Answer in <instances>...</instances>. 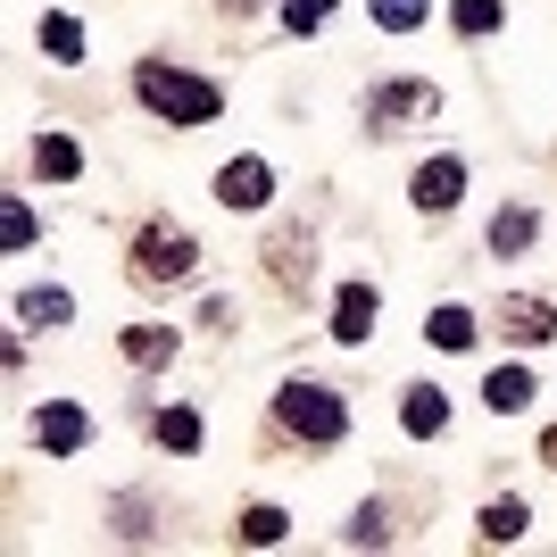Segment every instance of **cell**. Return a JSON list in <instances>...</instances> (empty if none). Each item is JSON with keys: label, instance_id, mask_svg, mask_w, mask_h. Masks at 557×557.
I'll return each mask as SVG.
<instances>
[{"label": "cell", "instance_id": "d4e9b609", "mask_svg": "<svg viewBox=\"0 0 557 557\" xmlns=\"http://www.w3.org/2000/svg\"><path fill=\"white\" fill-rule=\"evenodd\" d=\"M374 9V25H383V34H417L424 17H433V0H367Z\"/></svg>", "mask_w": 557, "mask_h": 557}, {"label": "cell", "instance_id": "7a4b0ae2", "mask_svg": "<svg viewBox=\"0 0 557 557\" xmlns=\"http://www.w3.org/2000/svg\"><path fill=\"white\" fill-rule=\"evenodd\" d=\"M200 275V242H191V225H175V216H150V225L125 242V283L134 292H175V283Z\"/></svg>", "mask_w": 557, "mask_h": 557}, {"label": "cell", "instance_id": "603a6c76", "mask_svg": "<svg viewBox=\"0 0 557 557\" xmlns=\"http://www.w3.org/2000/svg\"><path fill=\"white\" fill-rule=\"evenodd\" d=\"M34 242H42V216L9 191V200H0V250H34Z\"/></svg>", "mask_w": 557, "mask_h": 557}, {"label": "cell", "instance_id": "5bb4252c", "mask_svg": "<svg viewBox=\"0 0 557 557\" xmlns=\"http://www.w3.org/2000/svg\"><path fill=\"white\" fill-rule=\"evenodd\" d=\"M116 349H125V367L166 374V367H175V349H184V333H175V325H125V333H116Z\"/></svg>", "mask_w": 557, "mask_h": 557}, {"label": "cell", "instance_id": "8992f818", "mask_svg": "<svg viewBox=\"0 0 557 557\" xmlns=\"http://www.w3.org/2000/svg\"><path fill=\"white\" fill-rule=\"evenodd\" d=\"M209 191H216V209H225V216H258L267 200H275V166L258 159V150H242V159H225L209 175Z\"/></svg>", "mask_w": 557, "mask_h": 557}, {"label": "cell", "instance_id": "30bf717a", "mask_svg": "<svg viewBox=\"0 0 557 557\" xmlns=\"http://www.w3.org/2000/svg\"><path fill=\"white\" fill-rule=\"evenodd\" d=\"M408 200H417L424 216H449L466 200V159L458 150H442V159H424L417 175H408Z\"/></svg>", "mask_w": 557, "mask_h": 557}, {"label": "cell", "instance_id": "d6986e66", "mask_svg": "<svg viewBox=\"0 0 557 557\" xmlns=\"http://www.w3.org/2000/svg\"><path fill=\"white\" fill-rule=\"evenodd\" d=\"M424 342L433 349H474L483 342V317H474L466 300H442V308H424Z\"/></svg>", "mask_w": 557, "mask_h": 557}, {"label": "cell", "instance_id": "44dd1931", "mask_svg": "<svg viewBox=\"0 0 557 557\" xmlns=\"http://www.w3.org/2000/svg\"><path fill=\"white\" fill-rule=\"evenodd\" d=\"M34 34H42V59H50V67H75V59H84V25H75L67 9H50Z\"/></svg>", "mask_w": 557, "mask_h": 557}, {"label": "cell", "instance_id": "ffe728a7", "mask_svg": "<svg viewBox=\"0 0 557 557\" xmlns=\"http://www.w3.org/2000/svg\"><path fill=\"white\" fill-rule=\"evenodd\" d=\"M283 533H292V516H283L275 499H258V508H242V516H233V541H242V549H275Z\"/></svg>", "mask_w": 557, "mask_h": 557}, {"label": "cell", "instance_id": "6da1fadb", "mask_svg": "<svg viewBox=\"0 0 557 557\" xmlns=\"http://www.w3.org/2000/svg\"><path fill=\"white\" fill-rule=\"evenodd\" d=\"M134 100L159 116V125H175V134H200V125L225 116V84L175 67V59H134Z\"/></svg>", "mask_w": 557, "mask_h": 557}, {"label": "cell", "instance_id": "83f0119b", "mask_svg": "<svg viewBox=\"0 0 557 557\" xmlns=\"http://www.w3.org/2000/svg\"><path fill=\"white\" fill-rule=\"evenodd\" d=\"M250 9H267V0H225V17H250Z\"/></svg>", "mask_w": 557, "mask_h": 557}, {"label": "cell", "instance_id": "9c48e42d", "mask_svg": "<svg viewBox=\"0 0 557 557\" xmlns=\"http://www.w3.org/2000/svg\"><path fill=\"white\" fill-rule=\"evenodd\" d=\"M374 317H383V292L358 275V283H342V292H333V325H325V333H333L342 349H367V342H374Z\"/></svg>", "mask_w": 557, "mask_h": 557}, {"label": "cell", "instance_id": "cb8c5ba5", "mask_svg": "<svg viewBox=\"0 0 557 557\" xmlns=\"http://www.w3.org/2000/svg\"><path fill=\"white\" fill-rule=\"evenodd\" d=\"M342 541H349V549H392V516H383V508L367 499V508H358V516L342 524Z\"/></svg>", "mask_w": 557, "mask_h": 557}, {"label": "cell", "instance_id": "5b68a950", "mask_svg": "<svg viewBox=\"0 0 557 557\" xmlns=\"http://www.w3.org/2000/svg\"><path fill=\"white\" fill-rule=\"evenodd\" d=\"M25 442H34V458H84L92 449V408L84 399H42L25 417Z\"/></svg>", "mask_w": 557, "mask_h": 557}, {"label": "cell", "instance_id": "277c9868", "mask_svg": "<svg viewBox=\"0 0 557 557\" xmlns=\"http://www.w3.org/2000/svg\"><path fill=\"white\" fill-rule=\"evenodd\" d=\"M442 116V84L433 75H392V84H374L367 92V134H417V125H433Z\"/></svg>", "mask_w": 557, "mask_h": 557}, {"label": "cell", "instance_id": "52a82bcc", "mask_svg": "<svg viewBox=\"0 0 557 557\" xmlns=\"http://www.w3.org/2000/svg\"><path fill=\"white\" fill-rule=\"evenodd\" d=\"M267 283H275L283 300H308V283H317V242H308L300 225H283V233H267Z\"/></svg>", "mask_w": 557, "mask_h": 557}, {"label": "cell", "instance_id": "9a60e30c", "mask_svg": "<svg viewBox=\"0 0 557 557\" xmlns=\"http://www.w3.org/2000/svg\"><path fill=\"white\" fill-rule=\"evenodd\" d=\"M533 242H541V209H524V200H508V209L483 225V250L491 258H524Z\"/></svg>", "mask_w": 557, "mask_h": 557}, {"label": "cell", "instance_id": "7402d4cb", "mask_svg": "<svg viewBox=\"0 0 557 557\" xmlns=\"http://www.w3.org/2000/svg\"><path fill=\"white\" fill-rule=\"evenodd\" d=\"M449 25H458L466 42H483V34L508 25V0H449Z\"/></svg>", "mask_w": 557, "mask_h": 557}, {"label": "cell", "instance_id": "8fae6325", "mask_svg": "<svg viewBox=\"0 0 557 557\" xmlns=\"http://www.w3.org/2000/svg\"><path fill=\"white\" fill-rule=\"evenodd\" d=\"M399 433H408V442H442L449 433V392L442 383H408V392H399Z\"/></svg>", "mask_w": 557, "mask_h": 557}, {"label": "cell", "instance_id": "e0dca14e", "mask_svg": "<svg viewBox=\"0 0 557 557\" xmlns=\"http://www.w3.org/2000/svg\"><path fill=\"white\" fill-rule=\"evenodd\" d=\"M150 442H159L166 458H200L209 424H200V408H184V399H175V408H159V417H150Z\"/></svg>", "mask_w": 557, "mask_h": 557}, {"label": "cell", "instance_id": "3957f363", "mask_svg": "<svg viewBox=\"0 0 557 557\" xmlns=\"http://www.w3.org/2000/svg\"><path fill=\"white\" fill-rule=\"evenodd\" d=\"M275 424L292 433V442L333 449V442H349V399L333 392V383H308V374H292V383L275 392Z\"/></svg>", "mask_w": 557, "mask_h": 557}, {"label": "cell", "instance_id": "4fadbf2b", "mask_svg": "<svg viewBox=\"0 0 557 557\" xmlns=\"http://www.w3.org/2000/svg\"><path fill=\"white\" fill-rule=\"evenodd\" d=\"M9 317L34 325V333H59V325H75V292L67 283H25L17 300H9Z\"/></svg>", "mask_w": 557, "mask_h": 557}, {"label": "cell", "instance_id": "7c38bea8", "mask_svg": "<svg viewBox=\"0 0 557 557\" xmlns=\"http://www.w3.org/2000/svg\"><path fill=\"white\" fill-rule=\"evenodd\" d=\"M25 166H34L42 184H75V175H84V141L59 134V125H42V134L25 141Z\"/></svg>", "mask_w": 557, "mask_h": 557}, {"label": "cell", "instance_id": "ba28073f", "mask_svg": "<svg viewBox=\"0 0 557 557\" xmlns=\"http://www.w3.org/2000/svg\"><path fill=\"white\" fill-rule=\"evenodd\" d=\"M491 325H499V342H516V349H549L557 342V308L541 300V292H508Z\"/></svg>", "mask_w": 557, "mask_h": 557}, {"label": "cell", "instance_id": "484cf974", "mask_svg": "<svg viewBox=\"0 0 557 557\" xmlns=\"http://www.w3.org/2000/svg\"><path fill=\"white\" fill-rule=\"evenodd\" d=\"M275 17H283V34H325V17H333V0H283Z\"/></svg>", "mask_w": 557, "mask_h": 557}, {"label": "cell", "instance_id": "2e32d148", "mask_svg": "<svg viewBox=\"0 0 557 557\" xmlns=\"http://www.w3.org/2000/svg\"><path fill=\"white\" fill-rule=\"evenodd\" d=\"M524 533H533V508H524L516 491L483 499V516H474V541H483V549H508V541H524Z\"/></svg>", "mask_w": 557, "mask_h": 557}, {"label": "cell", "instance_id": "4316f807", "mask_svg": "<svg viewBox=\"0 0 557 557\" xmlns=\"http://www.w3.org/2000/svg\"><path fill=\"white\" fill-rule=\"evenodd\" d=\"M541 466H557V424H549V433H541Z\"/></svg>", "mask_w": 557, "mask_h": 557}, {"label": "cell", "instance_id": "ac0fdd59", "mask_svg": "<svg viewBox=\"0 0 557 557\" xmlns=\"http://www.w3.org/2000/svg\"><path fill=\"white\" fill-rule=\"evenodd\" d=\"M533 392H541L533 367H491V374H483V408H491V417H524V408H533Z\"/></svg>", "mask_w": 557, "mask_h": 557}]
</instances>
